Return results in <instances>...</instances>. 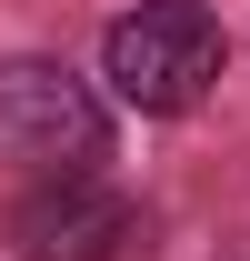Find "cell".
Instances as JSON below:
<instances>
[{"label":"cell","mask_w":250,"mask_h":261,"mask_svg":"<svg viewBox=\"0 0 250 261\" xmlns=\"http://www.w3.org/2000/svg\"><path fill=\"white\" fill-rule=\"evenodd\" d=\"M220 61H230V40H220V20L200 0H140L100 40V70H110V91L130 111H190L220 81Z\"/></svg>","instance_id":"obj_1"},{"label":"cell","mask_w":250,"mask_h":261,"mask_svg":"<svg viewBox=\"0 0 250 261\" xmlns=\"http://www.w3.org/2000/svg\"><path fill=\"white\" fill-rule=\"evenodd\" d=\"M0 161L40 171V181L100 161V100L60 61H0Z\"/></svg>","instance_id":"obj_2"},{"label":"cell","mask_w":250,"mask_h":261,"mask_svg":"<svg viewBox=\"0 0 250 261\" xmlns=\"http://www.w3.org/2000/svg\"><path fill=\"white\" fill-rule=\"evenodd\" d=\"M10 251L20 261H120L130 251V201L100 191L90 171H50L10 211Z\"/></svg>","instance_id":"obj_3"}]
</instances>
